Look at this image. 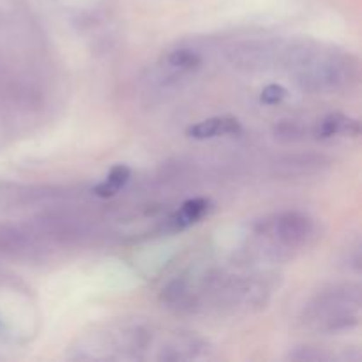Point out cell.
I'll return each instance as SVG.
<instances>
[{"mask_svg":"<svg viewBox=\"0 0 362 362\" xmlns=\"http://www.w3.org/2000/svg\"><path fill=\"white\" fill-rule=\"evenodd\" d=\"M279 60L300 88L317 94L346 90L359 78V64L350 53L322 49L310 42L285 48Z\"/></svg>","mask_w":362,"mask_h":362,"instance_id":"1","label":"cell"},{"mask_svg":"<svg viewBox=\"0 0 362 362\" xmlns=\"http://www.w3.org/2000/svg\"><path fill=\"white\" fill-rule=\"evenodd\" d=\"M362 288L359 283H338L318 292L304 306L300 324L320 334H341L361 324Z\"/></svg>","mask_w":362,"mask_h":362,"instance_id":"2","label":"cell"},{"mask_svg":"<svg viewBox=\"0 0 362 362\" xmlns=\"http://www.w3.org/2000/svg\"><path fill=\"white\" fill-rule=\"evenodd\" d=\"M255 235L264 239L278 258L286 251L306 247L317 237V223L299 211H285L265 216L253 225Z\"/></svg>","mask_w":362,"mask_h":362,"instance_id":"3","label":"cell"},{"mask_svg":"<svg viewBox=\"0 0 362 362\" xmlns=\"http://www.w3.org/2000/svg\"><path fill=\"white\" fill-rule=\"evenodd\" d=\"M281 57V49L274 42H262V41H251L243 42V45L235 46L232 52L228 53V59L237 69L243 71H265L272 67Z\"/></svg>","mask_w":362,"mask_h":362,"instance_id":"4","label":"cell"},{"mask_svg":"<svg viewBox=\"0 0 362 362\" xmlns=\"http://www.w3.org/2000/svg\"><path fill=\"white\" fill-rule=\"evenodd\" d=\"M331 159L322 154H293L279 158L274 163V173L285 179L293 177L318 175L324 170L331 168Z\"/></svg>","mask_w":362,"mask_h":362,"instance_id":"5","label":"cell"},{"mask_svg":"<svg viewBox=\"0 0 362 362\" xmlns=\"http://www.w3.org/2000/svg\"><path fill=\"white\" fill-rule=\"evenodd\" d=\"M209 211H211V202H209L207 198H191V200L184 202L180 211H177L175 214L170 216L168 219H165L163 230H165L166 233L180 232V230L187 228V226L200 221L204 216L209 214Z\"/></svg>","mask_w":362,"mask_h":362,"instance_id":"6","label":"cell"},{"mask_svg":"<svg viewBox=\"0 0 362 362\" xmlns=\"http://www.w3.org/2000/svg\"><path fill=\"white\" fill-rule=\"evenodd\" d=\"M240 129H243L240 122L233 117H212L191 126L187 129V136L193 140H211V138L239 134Z\"/></svg>","mask_w":362,"mask_h":362,"instance_id":"7","label":"cell"},{"mask_svg":"<svg viewBox=\"0 0 362 362\" xmlns=\"http://www.w3.org/2000/svg\"><path fill=\"white\" fill-rule=\"evenodd\" d=\"M338 134H343V136H359L361 134V124L359 120L350 119V117L339 115V113H334V115H327L325 119H322L317 126V136L325 140V138L338 136Z\"/></svg>","mask_w":362,"mask_h":362,"instance_id":"8","label":"cell"},{"mask_svg":"<svg viewBox=\"0 0 362 362\" xmlns=\"http://www.w3.org/2000/svg\"><path fill=\"white\" fill-rule=\"evenodd\" d=\"M131 179V170L126 165H117L110 170L108 177L94 187V194L99 198H110L119 193L120 187L126 186Z\"/></svg>","mask_w":362,"mask_h":362,"instance_id":"9","label":"cell"},{"mask_svg":"<svg viewBox=\"0 0 362 362\" xmlns=\"http://www.w3.org/2000/svg\"><path fill=\"white\" fill-rule=\"evenodd\" d=\"M166 62H168L172 69L180 71V73H191V71L198 69L204 60H202V57L194 49L179 48L166 57Z\"/></svg>","mask_w":362,"mask_h":362,"instance_id":"10","label":"cell"},{"mask_svg":"<svg viewBox=\"0 0 362 362\" xmlns=\"http://www.w3.org/2000/svg\"><path fill=\"white\" fill-rule=\"evenodd\" d=\"M288 359L299 361V362H329L334 361V354L327 352V350L320 349V346H310L300 345L290 350Z\"/></svg>","mask_w":362,"mask_h":362,"instance_id":"11","label":"cell"},{"mask_svg":"<svg viewBox=\"0 0 362 362\" xmlns=\"http://www.w3.org/2000/svg\"><path fill=\"white\" fill-rule=\"evenodd\" d=\"M272 134H274L276 140L290 144V141L304 140L306 138V127L300 126L299 122H293V120H283V122L276 124Z\"/></svg>","mask_w":362,"mask_h":362,"instance_id":"12","label":"cell"},{"mask_svg":"<svg viewBox=\"0 0 362 362\" xmlns=\"http://www.w3.org/2000/svg\"><path fill=\"white\" fill-rule=\"evenodd\" d=\"M286 95H288V90H286L283 85L271 83V85H267L264 90H262L260 101L264 103V105H269V106L279 105V103H281Z\"/></svg>","mask_w":362,"mask_h":362,"instance_id":"13","label":"cell"}]
</instances>
